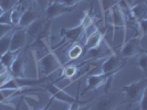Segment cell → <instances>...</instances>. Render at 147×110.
<instances>
[{"label": "cell", "instance_id": "1", "mask_svg": "<svg viewBox=\"0 0 147 110\" xmlns=\"http://www.w3.org/2000/svg\"><path fill=\"white\" fill-rule=\"evenodd\" d=\"M123 98L124 95L122 91H107L101 96L92 107L90 106L88 110H116L118 106L123 103Z\"/></svg>", "mask_w": 147, "mask_h": 110}, {"label": "cell", "instance_id": "2", "mask_svg": "<svg viewBox=\"0 0 147 110\" xmlns=\"http://www.w3.org/2000/svg\"><path fill=\"white\" fill-rule=\"evenodd\" d=\"M38 72L40 73V76L38 78L41 77H48L49 75L53 74L54 72L59 71L62 68V63L54 53L49 52L48 54H45L41 59H38Z\"/></svg>", "mask_w": 147, "mask_h": 110}, {"label": "cell", "instance_id": "3", "mask_svg": "<svg viewBox=\"0 0 147 110\" xmlns=\"http://www.w3.org/2000/svg\"><path fill=\"white\" fill-rule=\"evenodd\" d=\"M92 24H94V17H93L91 11H88L84 15V18L81 20L79 25L74 27L72 29H63L61 34L67 41L75 42L76 40H79L82 37V34L85 32V30Z\"/></svg>", "mask_w": 147, "mask_h": 110}, {"label": "cell", "instance_id": "4", "mask_svg": "<svg viewBox=\"0 0 147 110\" xmlns=\"http://www.w3.org/2000/svg\"><path fill=\"white\" fill-rule=\"evenodd\" d=\"M146 88L147 81L144 78V79H140V81H136L134 83L128 84V85L123 86L121 91L123 93V95H124L127 101L137 103L142 97V95L146 91Z\"/></svg>", "mask_w": 147, "mask_h": 110}, {"label": "cell", "instance_id": "5", "mask_svg": "<svg viewBox=\"0 0 147 110\" xmlns=\"http://www.w3.org/2000/svg\"><path fill=\"white\" fill-rule=\"evenodd\" d=\"M110 15L112 19V24H113V37H115V31L117 29L124 30V37H126V15L123 9L118 6L117 2H115L112 7L110 8Z\"/></svg>", "mask_w": 147, "mask_h": 110}, {"label": "cell", "instance_id": "6", "mask_svg": "<svg viewBox=\"0 0 147 110\" xmlns=\"http://www.w3.org/2000/svg\"><path fill=\"white\" fill-rule=\"evenodd\" d=\"M117 72H110V73H98V74H91L86 78L88 81V86L85 88V91L90 90H96L98 88L104 87L106 85V83L109 81L111 77H114V75Z\"/></svg>", "mask_w": 147, "mask_h": 110}, {"label": "cell", "instance_id": "7", "mask_svg": "<svg viewBox=\"0 0 147 110\" xmlns=\"http://www.w3.org/2000/svg\"><path fill=\"white\" fill-rule=\"evenodd\" d=\"M43 88L50 93L52 99H57L59 101H62V103H65L67 105L74 103L79 99H75L73 98L71 95H69L67 93H65L63 89L59 88L57 85H55V81H52V83H47L43 85Z\"/></svg>", "mask_w": 147, "mask_h": 110}, {"label": "cell", "instance_id": "8", "mask_svg": "<svg viewBox=\"0 0 147 110\" xmlns=\"http://www.w3.org/2000/svg\"><path fill=\"white\" fill-rule=\"evenodd\" d=\"M140 37H134L129 40H125L122 46V50L119 52V56L122 59H129L136 56L140 50Z\"/></svg>", "mask_w": 147, "mask_h": 110}, {"label": "cell", "instance_id": "9", "mask_svg": "<svg viewBox=\"0 0 147 110\" xmlns=\"http://www.w3.org/2000/svg\"><path fill=\"white\" fill-rule=\"evenodd\" d=\"M72 11H74V7H66L57 1H53L51 3H49L45 8V15L48 19L52 20L54 18H58L60 15L72 12Z\"/></svg>", "mask_w": 147, "mask_h": 110}, {"label": "cell", "instance_id": "10", "mask_svg": "<svg viewBox=\"0 0 147 110\" xmlns=\"http://www.w3.org/2000/svg\"><path fill=\"white\" fill-rule=\"evenodd\" d=\"M122 67V57L119 54H112L103 62L101 66V73H110V72H118Z\"/></svg>", "mask_w": 147, "mask_h": 110}, {"label": "cell", "instance_id": "11", "mask_svg": "<svg viewBox=\"0 0 147 110\" xmlns=\"http://www.w3.org/2000/svg\"><path fill=\"white\" fill-rule=\"evenodd\" d=\"M27 33L26 30L19 29L12 32L11 35V43H10V51H20L22 47L27 44Z\"/></svg>", "mask_w": 147, "mask_h": 110}, {"label": "cell", "instance_id": "12", "mask_svg": "<svg viewBox=\"0 0 147 110\" xmlns=\"http://www.w3.org/2000/svg\"><path fill=\"white\" fill-rule=\"evenodd\" d=\"M9 71H10L13 78H26V76H24V74H26V62L23 61V59L20 57V55L15 59L12 65L10 66Z\"/></svg>", "mask_w": 147, "mask_h": 110}, {"label": "cell", "instance_id": "13", "mask_svg": "<svg viewBox=\"0 0 147 110\" xmlns=\"http://www.w3.org/2000/svg\"><path fill=\"white\" fill-rule=\"evenodd\" d=\"M44 24H45V22H43L41 19H38L34 22H32L29 27H27V30H26L27 39H31L32 41H34L41 33Z\"/></svg>", "mask_w": 147, "mask_h": 110}, {"label": "cell", "instance_id": "14", "mask_svg": "<svg viewBox=\"0 0 147 110\" xmlns=\"http://www.w3.org/2000/svg\"><path fill=\"white\" fill-rule=\"evenodd\" d=\"M38 19H39V13H38L37 11H33L32 9H26L21 15L19 25L21 28H27V27H29L32 22H34Z\"/></svg>", "mask_w": 147, "mask_h": 110}, {"label": "cell", "instance_id": "15", "mask_svg": "<svg viewBox=\"0 0 147 110\" xmlns=\"http://www.w3.org/2000/svg\"><path fill=\"white\" fill-rule=\"evenodd\" d=\"M102 40H103V35L102 33L96 30L95 32H93L91 35H88V39H86V42H85V50L86 51H90L92 49H95V47H98L101 43H102Z\"/></svg>", "mask_w": 147, "mask_h": 110}, {"label": "cell", "instance_id": "16", "mask_svg": "<svg viewBox=\"0 0 147 110\" xmlns=\"http://www.w3.org/2000/svg\"><path fill=\"white\" fill-rule=\"evenodd\" d=\"M129 12L137 21L145 19L146 18V3L144 1H140L135 5H133L132 7L129 8Z\"/></svg>", "mask_w": 147, "mask_h": 110}, {"label": "cell", "instance_id": "17", "mask_svg": "<svg viewBox=\"0 0 147 110\" xmlns=\"http://www.w3.org/2000/svg\"><path fill=\"white\" fill-rule=\"evenodd\" d=\"M20 51H8L6 52L3 55L0 56V65L2 66L3 68H7L9 69L10 66L12 65V63L15 62V59L19 56Z\"/></svg>", "mask_w": 147, "mask_h": 110}, {"label": "cell", "instance_id": "18", "mask_svg": "<svg viewBox=\"0 0 147 110\" xmlns=\"http://www.w3.org/2000/svg\"><path fill=\"white\" fill-rule=\"evenodd\" d=\"M23 11H24V7L22 3H18L11 10V23H12V25H19V22H20Z\"/></svg>", "mask_w": 147, "mask_h": 110}, {"label": "cell", "instance_id": "19", "mask_svg": "<svg viewBox=\"0 0 147 110\" xmlns=\"http://www.w3.org/2000/svg\"><path fill=\"white\" fill-rule=\"evenodd\" d=\"M11 35L12 31L9 32L8 34L0 37V56L3 55L6 52L10 51V43H11Z\"/></svg>", "mask_w": 147, "mask_h": 110}, {"label": "cell", "instance_id": "20", "mask_svg": "<svg viewBox=\"0 0 147 110\" xmlns=\"http://www.w3.org/2000/svg\"><path fill=\"white\" fill-rule=\"evenodd\" d=\"M83 52H84V49L80 44H74L67 52V57H69V59H76L78 57L81 56Z\"/></svg>", "mask_w": 147, "mask_h": 110}, {"label": "cell", "instance_id": "21", "mask_svg": "<svg viewBox=\"0 0 147 110\" xmlns=\"http://www.w3.org/2000/svg\"><path fill=\"white\" fill-rule=\"evenodd\" d=\"M76 72H78V67L75 65H67L66 67H64L62 69V73H61V76L59 77V79H62V78H71V77H73L74 75L76 74Z\"/></svg>", "mask_w": 147, "mask_h": 110}, {"label": "cell", "instance_id": "22", "mask_svg": "<svg viewBox=\"0 0 147 110\" xmlns=\"http://www.w3.org/2000/svg\"><path fill=\"white\" fill-rule=\"evenodd\" d=\"M11 78H13V77L10 73V71L7 68H3V71L0 72V88L3 87Z\"/></svg>", "mask_w": 147, "mask_h": 110}, {"label": "cell", "instance_id": "23", "mask_svg": "<svg viewBox=\"0 0 147 110\" xmlns=\"http://www.w3.org/2000/svg\"><path fill=\"white\" fill-rule=\"evenodd\" d=\"M19 89H0V103L11 98Z\"/></svg>", "mask_w": 147, "mask_h": 110}, {"label": "cell", "instance_id": "24", "mask_svg": "<svg viewBox=\"0 0 147 110\" xmlns=\"http://www.w3.org/2000/svg\"><path fill=\"white\" fill-rule=\"evenodd\" d=\"M17 5H18L17 0H1L0 7L3 9V11H9L12 10Z\"/></svg>", "mask_w": 147, "mask_h": 110}, {"label": "cell", "instance_id": "25", "mask_svg": "<svg viewBox=\"0 0 147 110\" xmlns=\"http://www.w3.org/2000/svg\"><path fill=\"white\" fill-rule=\"evenodd\" d=\"M137 65L140 69L143 71V73H146L147 71V55L145 53H143L137 59Z\"/></svg>", "mask_w": 147, "mask_h": 110}, {"label": "cell", "instance_id": "26", "mask_svg": "<svg viewBox=\"0 0 147 110\" xmlns=\"http://www.w3.org/2000/svg\"><path fill=\"white\" fill-rule=\"evenodd\" d=\"M0 23L12 25V23H11V10L5 11V12L2 13V15L0 17Z\"/></svg>", "mask_w": 147, "mask_h": 110}, {"label": "cell", "instance_id": "27", "mask_svg": "<svg viewBox=\"0 0 147 110\" xmlns=\"http://www.w3.org/2000/svg\"><path fill=\"white\" fill-rule=\"evenodd\" d=\"M100 1V3H101V6H102V10H103V12H106V11H109L110 10V8L116 2L115 0H98Z\"/></svg>", "mask_w": 147, "mask_h": 110}, {"label": "cell", "instance_id": "28", "mask_svg": "<svg viewBox=\"0 0 147 110\" xmlns=\"http://www.w3.org/2000/svg\"><path fill=\"white\" fill-rule=\"evenodd\" d=\"M57 2H59L63 6H66V7H74L75 5L80 3L82 1H85V0H54Z\"/></svg>", "mask_w": 147, "mask_h": 110}, {"label": "cell", "instance_id": "29", "mask_svg": "<svg viewBox=\"0 0 147 110\" xmlns=\"http://www.w3.org/2000/svg\"><path fill=\"white\" fill-rule=\"evenodd\" d=\"M12 28H13V25L0 23V37H2L3 35L8 34L9 32H11V31H12Z\"/></svg>", "mask_w": 147, "mask_h": 110}, {"label": "cell", "instance_id": "30", "mask_svg": "<svg viewBox=\"0 0 147 110\" xmlns=\"http://www.w3.org/2000/svg\"><path fill=\"white\" fill-rule=\"evenodd\" d=\"M82 103H85V101H80V100H76V101H74V103H70V105H69V106H70L69 110H80V107H81Z\"/></svg>", "mask_w": 147, "mask_h": 110}, {"label": "cell", "instance_id": "31", "mask_svg": "<svg viewBox=\"0 0 147 110\" xmlns=\"http://www.w3.org/2000/svg\"><path fill=\"white\" fill-rule=\"evenodd\" d=\"M37 2L41 6V5H44V7L47 8V6L49 5V2H48V0H37Z\"/></svg>", "mask_w": 147, "mask_h": 110}, {"label": "cell", "instance_id": "32", "mask_svg": "<svg viewBox=\"0 0 147 110\" xmlns=\"http://www.w3.org/2000/svg\"><path fill=\"white\" fill-rule=\"evenodd\" d=\"M52 101H53V99H50V101L47 103V106L44 107V108H42V109H39V110H49V108H50V106H51V103H52Z\"/></svg>", "mask_w": 147, "mask_h": 110}, {"label": "cell", "instance_id": "33", "mask_svg": "<svg viewBox=\"0 0 147 110\" xmlns=\"http://www.w3.org/2000/svg\"><path fill=\"white\" fill-rule=\"evenodd\" d=\"M20 105H21V101H19V103H18V106L16 107V110H19V109H20Z\"/></svg>", "mask_w": 147, "mask_h": 110}, {"label": "cell", "instance_id": "34", "mask_svg": "<svg viewBox=\"0 0 147 110\" xmlns=\"http://www.w3.org/2000/svg\"><path fill=\"white\" fill-rule=\"evenodd\" d=\"M3 12H5V11H3V9H2V8L0 7V17L2 15V13H3Z\"/></svg>", "mask_w": 147, "mask_h": 110}, {"label": "cell", "instance_id": "35", "mask_svg": "<svg viewBox=\"0 0 147 110\" xmlns=\"http://www.w3.org/2000/svg\"><path fill=\"white\" fill-rule=\"evenodd\" d=\"M17 1H18V3H23L26 0H17Z\"/></svg>", "mask_w": 147, "mask_h": 110}, {"label": "cell", "instance_id": "36", "mask_svg": "<svg viewBox=\"0 0 147 110\" xmlns=\"http://www.w3.org/2000/svg\"><path fill=\"white\" fill-rule=\"evenodd\" d=\"M136 110H140V108H137V109H136Z\"/></svg>", "mask_w": 147, "mask_h": 110}, {"label": "cell", "instance_id": "37", "mask_svg": "<svg viewBox=\"0 0 147 110\" xmlns=\"http://www.w3.org/2000/svg\"><path fill=\"white\" fill-rule=\"evenodd\" d=\"M115 1H116V2H117V1H118V0H115Z\"/></svg>", "mask_w": 147, "mask_h": 110}, {"label": "cell", "instance_id": "38", "mask_svg": "<svg viewBox=\"0 0 147 110\" xmlns=\"http://www.w3.org/2000/svg\"><path fill=\"white\" fill-rule=\"evenodd\" d=\"M0 3H1V0H0Z\"/></svg>", "mask_w": 147, "mask_h": 110}]
</instances>
